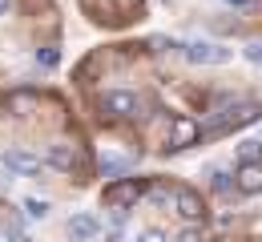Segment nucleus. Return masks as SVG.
Returning <instances> with one entry per match:
<instances>
[{"instance_id": "obj_1", "label": "nucleus", "mask_w": 262, "mask_h": 242, "mask_svg": "<svg viewBox=\"0 0 262 242\" xmlns=\"http://www.w3.org/2000/svg\"><path fill=\"white\" fill-rule=\"evenodd\" d=\"M97 105H101V117H109V121H133L141 113V97L129 89H109V93H101Z\"/></svg>"}, {"instance_id": "obj_2", "label": "nucleus", "mask_w": 262, "mask_h": 242, "mask_svg": "<svg viewBox=\"0 0 262 242\" xmlns=\"http://www.w3.org/2000/svg\"><path fill=\"white\" fill-rule=\"evenodd\" d=\"M141 198H145V186H141L137 178H117V182H109V186L101 190V202L113 206V210H129V206H137Z\"/></svg>"}, {"instance_id": "obj_3", "label": "nucleus", "mask_w": 262, "mask_h": 242, "mask_svg": "<svg viewBox=\"0 0 262 242\" xmlns=\"http://www.w3.org/2000/svg\"><path fill=\"white\" fill-rule=\"evenodd\" d=\"M182 53H186V61H194V65H226L230 61V49L210 45V40H190V45H182Z\"/></svg>"}, {"instance_id": "obj_4", "label": "nucleus", "mask_w": 262, "mask_h": 242, "mask_svg": "<svg viewBox=\"0 0 262 242\" xmlns=\"http://www.w3.org/2000/svg\"><path fill=\"white\" fill-rule=\"evenodd\" d=\"M0 166H4L8 173H20V178H36L45 162L33 158L29 149H4V153H0Z\"/></svg>"}, {"instance_id": "obj_5", "label": "nucleus", "mask_w": 262, "mask_h": 242, "mask_svg": "<svg viewBox=\"0 0 262 242\" xmlns=\"http://www.w3.org/2000/svg\"><path fill=\"white\" fill-rule=\"evenodd\" d=\"M173 206H178V214H182L186 222H198V218L206 214V202H202V194H198L194 186H178V190H173Z\"/></svg>"}, {"instance_id": "obj_6", "label": "nucleus", "mask_w": 262, "mask_h": 242, "mask_svg": "<svg viewBox=\"0 0 262 242\" xmlns=\"http://www.w3.org/2000/svg\"><path fill=\"white\" fill-rule=\"evenodd\" d=\"M198 138H202V125H198L194 117H173L169 121V149H186Z\"/></svg>"}, {"instance_id": "obj_7", "label": "nucleus", "mask_w": 262, "mask_h": 242, "mask_svg": "<svg viewBox=\"0 0 262 242\" xmlns=\"http://www.w3.org/2000/svg\"><path fill=\"white\" fill-rule=\"evenodd\" d=\"M101 234V222L93 214H77V218H69V238L73 242H93Z\"/></svg>"}, {"instance_id": "obj_8", "label": "nucleus", "mask_w": 262, "mask_h": 242, "mask_svg": "<svg viewBox=\"0 0 262 242\" xmlns=\"http://www.w3.org/2000/svg\"><path fill=\"white\" fill-rule=\"evenodd\" d=\"M234 186H238L242 194H262V162L238 166V173H234Z\"/></svg>"}, {"instance_id": "obj_9", "label": "nucleus", "mask_w": 262, "mask_h": 242, "mask_svg": "<svg viewBox=\"0 0 262 242\" xmlns=\"http://www.w3.org/2000/svg\"><path fill=\"white\" fill-rule=\"evenodd\" d=\"M36 105H40V97H36L33 89H16V93H8V113H12V117H29Z\"/></svg>"}, {"instance_id": "obj_10", "label": "nucleus", "mask_w": 262, "mask_h": 242, "mask_svg": "<svg viewBox=\"0 0 262 242\" xmlns=\"http://www.w3.org/2000/svg\"><path fill=\"white\" fill-rule=\"evenodd\" d=\"M45 162L53 166V170H73L77 166V153H73V145H49V153H45Z\"/></svg>"}, {"instance_id": "obj_11", "label": "nucleus", "mask_w": 262, "mask_h": 242, "mask_svg": "<svg viewBox=\"0 0 262 242\" xmlns=\"http://www.w3.org/2000/svg\"><path fill=\"white\" fill-rule=\"evenodd\" d=\"M238 162H242V166H250V162H262V141L246 138L242 145H238Z\"/></svg>"}, {"instance_id": "obj_12", "label": "nucleus", "mask_w": 262, "mask_h": 242, "mask_svg": "<svg viewBox=\"0 0 262 242\" xmlns=\"http://www.w3.org/2000/svg\"><path fill=\"white\" fill-rule=\"evenodd\" d=\"M125 170H129V162H125V158H101V173H105V178H113V182H117V178H125Z\"/></svg>"}, {"instance_id": "obj_13", "label": "nucleus", "mask_w": 262, "mask_h": 242, "mask_svg": "<svg viewBox=\"0 0 262 242\" xmlns=\"http://www.w3.org/2000/svg\"><path fill=\"white\" fill-rule=\"evenodd\" d=\"M25 214H29V218H45V214H49V202H40V198H25Z\"/></svg>"}, {"instance_id": "obj_14", "label": "nucleus", "mask_w": 262, "mask_h": 242, "mask_svg": "<svg viewBox=\"0 0 262 242\" xmlns=\"http://www.w3.org/2000/svg\"><path fill=\"white\" fill-rule=\"evenodd\" d=\"M210 186H214L218 194H230V178H226V170H210Z\"/></svg>"}, {"instance_id": "obj_15", "label": "nucleus", "mask_w": 262, "mask_h": 242, "mask_svg": "<svg viewBox=\"0 0 262 242\" xmlns=\"http://www.w3.org/2000/svg\"><path fill=\"white\" fill-rule=\"evenodd\" d=\"M57 61H61V53H57V49H40V53H36V65H45V69H53Z\"/></svg>"}, {"instance_id": "obj_16", "label": "nucleus", "mask_w": 262, "mask_h": 242, "mask_svg": "<svg viewBox=\"0 0 262 242\" xmlns=\"http://www.w3.org/2000/svg\"><path fill=\"white\" fill-rule=\"evenodd\" d=\"M137 242H169V238H165V230L149 226V230H141V238H137Z\"/></svg>"}, {"instance_id": "obj_17", "label": "nucleus", "mask_w": 262, "mask_h": 242, "mask_svg": "<svg viewBox=\"0 0 262 242\" xmlns=\"http://www.w3.org/2000/svg\"><path fill=\"white\" fill-rule=\"evenodd\" d=\"M242 53H246V61H254V65H262V40H254V45H246Z\"/></svg>"}, {"instance_id": "obj_18", "label": "nucleus", "mask_w": 262, "mask_h": 242, "mask_svg": "<svg viewBox=\"0 0 262 242\" xmlns=\"http://www.w3.org/2000/svg\"><path fill=\"white\" fill-rule=\"evenodd\" d=\"M178 242H206V238H202L198 230H182V234H178Z\"/></svg>"}, {"instance_id": "obj_19", "label": "nucleus", "mask_w": 262, "mask_h": 242, "mask_svg": "<svg viewBox=\"0 0 262 242\" xmlns=\"http://www.w3.org/2000/svg\"><path fill=\"white\" fill-rule=\"evenodd\" d=\"M105 242H133V238H129V234H121V230H113V234H109Z\"/></svg>"}, {"instance_id": "obj_20", "label": "nucleus", "mask_w": 262, "mask_h": 242, "mask_svg": "<svg viewBox=\"0 0 262 242\" xmlns=\"http://www.w3.org/2000/svg\"><path fill=\"white\" fill-rule=\"evenodd\" d=\"M4 8H8V0H0V12H4Z\"/></svg>"}, {"instance_id": "obj_21", "label": "nucleus", "mask_w": 262, "mask_h": 242, "mask_svg": "<svg viewBox=\"0 0 262 242\" xmlns=\"http://www.w3.org/2000/svg\"><path fill=\"white\" fill-rule=\"evenodd\" d=\"M230 4H238V8H242V4H246V0H230Z\"/></svg>"}, {"instance_id": "obj_22", "label": "nucleus", "mask_w": 262, "mask_h": 242, "mask_svg": "<svg viewBox=\"0 0 262 242\" xmlns=\"http://www.w3.org/2000/svg\"><path fill=\"white\" fill-rule=\"evenodd\" d=\"M210 242H222V238H210Z\"/></svg>"}]
</instances>
